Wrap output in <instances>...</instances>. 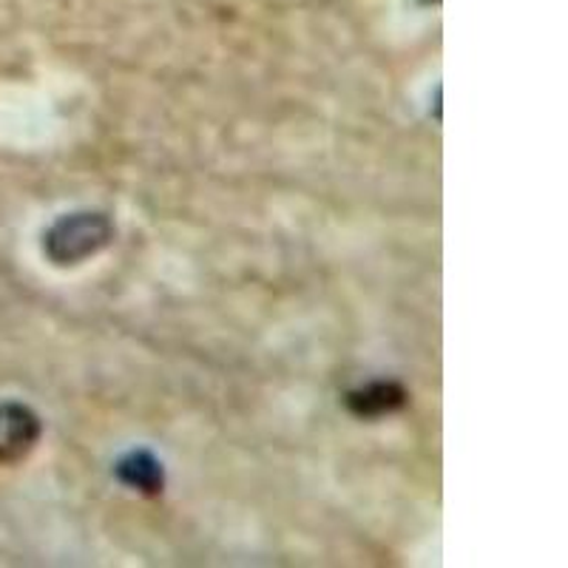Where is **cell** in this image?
I'll list each match as a JSON object with an SVG mask.
<instances>
[{
    "label": "cell",
    "instance_id": "obj_3",
    "mask_svg": "<svg viewBox=\"0 0 568 568\" xmlns=\"http://www.w3.org/2000/svg\"><path fill=\"white\" fill-rule=\"evenodd\" d=\"M407 389L395 382H369L367 387H358L347 393V409L358 418H382L395 413L407 404Z\"/></svg>",
    "mask_w": 568,
    "mask_h": 568
},
{
    "label": "cell",
    "instance_id": "obj_1",
    "mask_svg": "<svg viewBox=\"0 0 568 568\" xmlns=\"http://www.w3.org/2000/svg\"><path fill=\"white\" fill-rule=\"evenodd\" d=\"M111 240H114V225L105 213H69L45 231L43 251L54 265L69 267L80 265L89 256H98L103 247H109Z\"/></svg>",
    "mask_w": 568,
    "mask_h": 568
},
{
    "label": "cell",
    "instance_id": "obj_4",
    "mask_svg": "<svg viewBox=\"0 0 568 568\" xmlns=\"http://www.w3.org/2000/svg\"><path fill=\"white\" fill-rule=\"evenodd\" d=\"M116 478L131 489H140L145 495H160L165 486L162 464L149 453V449H134L116 464Z\"/></svg>",
    "mask_w": 568,
    "mask_h": 568
},
{
    "label": "cell",
    "instance_id": "obj_2",
    "mask_svg": "<svg viewBox=\"0 0 568 568\" xmlns=\"http://www.w3.org/2000/svg\"><path fill=\"white\" fill-rule=\"evenodd\" d=\"M40 433H43V424L34 409L18 400H3L0 404V466L27 458L38 446Z\"/></svg>",
    "mask_w": 568,
    "mask_h": 568
}]
</instances>
